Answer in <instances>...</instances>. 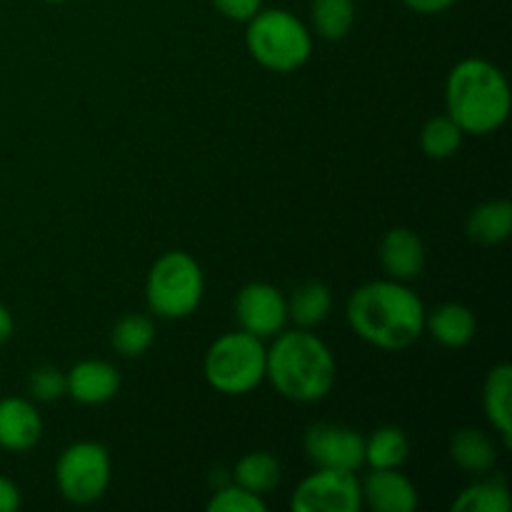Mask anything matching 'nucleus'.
Listing matches in <instances>:
<instances>
[{"label": "nucleus", "instance_id": "obj_22", "mask_svg": "<svg viewBox=\"0 0 512 512\" xmlns=\"http://www.w3.org/2000/svg\"><path fill=\"white\" fill-rule=\"evenodd\" d=\"M110 343H113L115 353L123 358H140L148 353L150 345L155 343V325L148 315L130 313L123 315L118 323L113 325L110 333Z\"/></svg>", "mask_w": 512, "mask_h": 512}, {"label": "nucleus", "instance_id": "obj_3", "mask_svg": "<svg viewBox=\"0 0 512 512\" xmlns=\"http://www.w3.org/2000/svg\"><path fill=\"white\" fill-rule=\"evenodd\" d=\"M510 105L508 78L490 60H460L445 80V108L463 133H495L508 120Z\"/></svg>", "mask_w": 512, "mask_h": 512}, {"label": "nucleus", "instance_id": "obj_19", "mask_svg": "<svg viewBox=\"0 0 512 512\" xmlns=\"http://www.w3.org/2000/svg\"><path fill=\"white\" fill-rule=\"evenodd\" d=\"M330 310H333V295H330L328 285L318 283V280L300 283L288 298V320H293L298 328L310 330L325 323Z\"/></svg>", "mask_w": 512, "mask_h": 512}, {"label": "nucleus", "instance_id": "obj_17", "mask_svg": "<svg viewBox=\"0 0 512 512\" xmlns=\"http://www.w3.org/2000/svg\"><path fill=\"white\" fill-rule=\"evenodd\" d=\"M450 458L465 473L488 475L498 465V450L480 428H460L450 438Z\"/></svg>", "mask_w": 512, "mask_h": 512}, {"label": "nucleus", "instance_id": "obj_6", "mask_svg": "<svg viewBox=\"0 0 512 512\" xmlns=\"http://www.w3.org/2000/svg\"><path fill=\"white\" fill-rule=\"evenodd\" d=\"M268 348L255 335L225 333L208 348L203 373L210 388L223 395H245L265 380Z\"/></svg>", "mask_w": 512, "mask_h": 512}, {"label": "nucleus", "instance_id": "obj_5", "mask_svg": "<svg viewBox=\"0 0 512 512\" xmlns=\"http://www.w3.org/2000/svg\"><path fill=\"white\" fill-rule=\"evenodd\" d=\"M205 293V275L185 250H168L148 270L145 300L158 318L183 320L198 310Z\"/></svg>", "mask_w": 512, "mask_h": 512}, {"label": "nucleus", "instance_id": "obj_13", "mask_svg": "<svg viewBox=\"0 0 512 512\" xmlns=\"http://www.w3.org/2000/svg\"><path fill=\"white\" fill-rule=\"evenodd\" d=\"M43 438V418L25 398L0 400V448L8 453H25Z\"/></svg>", "mask_w": 512, "mask_h": 512}, {"label": "nucleus", "instance_id": "obj_12", "mask_svg": "<svg viewBox=\"0 0 512 512\" xmlns=\"http://www.w3.org/2000/svg\"><path fill=\"white\" fill-rule=\"evenodd\" d=\"M380 265L390 280L410 283L425 268V243L410 228H390L380 240Z\"/></svg>", "mask_w": 512, "mask_h": 512}, {"label": "nucleus", "instance_id": "obj_30", "mask_svg": "<svg viewBox=\"0 0 512 512\" xmlns=\"http://www.w3.org/2000/svg\"><path fill=\"white\" fill-rule=\"evenodd\" d=\"M455 3H458V0H403L405 8H410L413 13H420V15L445 13V10L453 8Z\"/></svg>", "mask_w": 512, "mask_h": 512}, {"label": "nucleus", "instance_id": "obj_7", "mask_svg": "<svg viewBox=\"0 0 512 512\" xmlns=\"http://www.w3.org/2000/svg\"><path fill=\"white\" fill-rule=\"evenodd\" d=\"M113 463L105 445L80 440L60 453L55 465V483L60 495L73 505H93L108 493Z\"/></svg>", "mask_w": 512, "mask_h": 512}, {"label": "nucleus", "instance_id": "obj_1", "mask_svg": "<svg viewBox=\"0 0 512 512\" xmlns=\"http://www.w3.org/2000/svg\"><path fill=\"white\" fill-rule=\"evenodd\" d=\"M345 315L358 338L390 353L418 343L428 318L423 300L408 285L390 278L360 285L348 298Z\"/></svg>", "mask_w": 512, "mask_h": 512}, {"label": "nucleus", "instance_id": "obj_14", "mask_svg": "<svg viewBox=\"0 0 512 512\" xmlns=\"http://www.w3.org/2000/svg\"><path fill=\"white\" fill-rule=\"evenodd\" d=\"M68 393L80 405H103L113 400L120 390V373L105 360H80L65 373Z\"/></svg>", "mask_w": 512, "mask_h": 512}, {"label": "nucleus", "instance_id": "obj_15", "mask_svg": "<svg viewBox=\"0 0 512 512\" xmlns=\"http://www.w3.org/2000/svg\"><path fill=\"white\" fill-rule=\"evenodd\" d=\"M485 418L503 438L505 448L512 443V368L510 363L495 365L483 385Z\"/></svg>", "mask_w": 512, "mask_h": 512}, {"label": "nucleus", "instance_id": "obj_4", "mask_svg": "<svg viewBox=\"0 0 512 512\" xmlns=\"http://www.w3.org/2000/svg\"><path fill=\"white\" fill-rule=\"evenodd\" d=\"M245 45L255 63L273 73L303 68L313 53V35L298 15L283 8H260L245 28Z\"/></svg>", "mask_w": 512, "mask_h": 512}, {"label": "nucleus", "instance_id": "obj_31", "mask_svg": "<svg viewBox=\"0 0 512 512\" xmlns=\"http://www.w3.org/2000/svg\"><path fill=\"white\" fill-rule=\"evenodd\" d=\"M13 328H15L13 315H10V310L0 303V345H5L10 338H13Z\"/></svg>", "mask_w": 512, "mask_h": 512}, {"label": "nucleus", "instance_id": "obj_25", "mask_svg": "<svg viewBox=\"0 0 512 512\" xmlns=\"http://www.w3.org/2000/svg\"><path fill=\"white\" fill-rule=\"evenodd\" d=\"M463 135L460 125L450 115H438V118H430L420 130V148L433 160L453 158L463 145Z\"/></svg>", "mask_w": 512, "mask_h": 512}, {"label": "nucleus", "instance_id": "obj_11", "mask_svg": "<svg viewBox=\"0 0 512 512\" xmlns=\"http://www.w3.org/2000/svg\"><path fill=\"white\" fill-rule=\"evenodd\" d=\"M363 505L378 512H413L418 508V488L398 468H373L360 483Z\"/></svg>", "mask_w": 512, "mask_h": 512}, {"label": "nucleus", "instance_id": "obj_18", "mask_svg": "<svg viewBox=\"0 0 512 512\" xmlns=\"http://www.w3.org/2000/svg\"><path fill=\"white\" fill-rule=\"evenodd\" d=\"M512 205L510 200H488L468 215L465 233L480 245H498L510 238Z\"/></svg>", "mask_w": 512, "mask_h": 512}, {"label": "nucleus", "instance_id": "obj_21", "mask_svg": "<svg viewBox=\"0 0 512 512\" xmlns=\"http://www.w3.org/2000/svg\"><path fill=\"white\" fill-rule=\"evenodd\" d=\"M410 455V440L395 425L378 428L365 440V463L370 468H400Z\"/></svg>", "mask_w": 512, "mask_h": 512}, {"label": "nucleus", "instance_id": "obj_23", "mask_svg": "<svg viewBox=\"0 0 512 512\" xmlns=\"http://www.w3.org/2000/svg\"><path fill=\"white\" fill-rule=\"evenodd\" d=\"M510 490L503 478H485L468 485L455 498L453 512H508Z\"/></svg>", "mask_w": 512, "mask_h": 512}, {"label": "nucleus", "instance_id": "obj_20", "mask_svg": "<svg viewBox=\"0 0 512 512\" xmlns=\"http://www.w3.org/2000/svg\"><path fill=\"white\" fill-rule=\"evenodd\" d=\"M230 478H233V483L250 490V493L265 495L278 488L283 473H280V463L275 455L265 453V450H255V453L243 455L235 463V470Z\"/></svg>", "mask_w": 512, "mask_h": 512}, {"label": "nucleus", "instance_id": "obj_29", "mask_svg": "<svg viewBox=\"0 0 512 512\" xmlns=\"http://www.w3.org/2000/svg\"><path fill=\"white\" fill-rule=\"evenodd\" d=\"M23 505L20 488L10 478L0 475V512H15Z\"/></svg>", "mask_w": 512, "mask_h": 512}, {"label": "nucleus", "instance_id": "obj_10", "mask_svg": "<svg viewBox=\"0 0 512 512\" xmlns=\"http://www.w3.org/2000/svg\"><path fill=\"white\" fill-rule=\"evenodd\" d=\"M240 330L260 340L275 338L288 325V298L270 283H248L235 298Z\"/></svg>", "mask_w": 512, "mask_h": 512}, {"label": "nucleus", "instance_id": "obj_2", "mask_svg": "<svg viewBox=\"0 0 512 512\" xmlns=\"http://www.w3.org/2000/svg\"><path fill=\"white\" fill-rule=\"evenodd\" d=\"M335 358L328 345L308 328L283 330L273 338L265 378L293 403H318L333 390Z\"/></svg>", "mask_w": 512, "mask_h": 512}, {"label": "nucleus", "instance_id": "obj_8", "mask_svg": "<svg viewBox=\"0 0 512 512\" xmlns=\"http://www.w3.org/2000/svg\"><path fill=\"white\" fill-rule=\"evenodd\" d=\"M290 508L295 512H360L363 490L350 470L318 468L295 488Z\"/></svg>", "mask_w": 512, "mask_h": 512}, {"label": "nucleus", "instance_id": "obj_26", "mask_svg": "<svg viewBox=\"0 0 512 512\" xmlns=\"http://www.w3.org/2000/svg\"><path fill=\"white\" fill-rule=\"evenodd\" d=\"M205 508L213 512H265L268 505H265L263 495L250 493L243 485L230 480V483L215 488V495L208 500Z\"/></svg>", "mask_w": 512, "mask_h": 512}, {"label": "nucleus", "instance_id": "obj_32", "mask_svg": "<svg viewBox=\"0 0 512 512\" xmlns=\"http://www.w3.org/2000/svg\"><path fill=\"white\" fill-rule=\"evenodd\" d=\"M40 3H50V5H60V3H68V0H40Z\"/></svg>", "mask_w": 512, "mask_h": 512}, {"label": "nucleus", "instance_id": "obj_9", "mask_svg": "<svg viewBox=\"0 0 512 512\" xmlns=\"http://www.w3.org/2000/svg\"><path fill=\"white\" fill-rule=\"evenodd\" d=\"M305 458L318 468L350 470L365 465V438L353 428L335 423H315L303 435Z\"/></svg>", "mask_w": 512, "mask_h": 512}, {"label": "nucleus", "instance_id": "obj_16", "mask_svg": "<svg viewBox=\"0 0 512 512\" xmlns=\"http://www.w3.org/2000/svg\"><path fill=\"white\" fill-rule=\"evenodd\" d=\"M425 330H430L435 340L443 348H465L475 338L478 320L468 305L445 303L433 310L430 318H425Z\"/></svg>", "mask_w": 512, "mask_h": 512}, {"label": "nucleus", "instance_id": "obj_28", "mask_svg": "<svg viewBox=\"0 0 512 512\" xmlns=\"http://www.w3.org/2000/svg\"><path fill=\"white\" fill-rule=\"evenodd\" d=\"M223 18L235 20V23H248L260 8L263 0H210Z\"/></svg>", "mask_w": 512, "mask_h": 512}, {"label": "nucleus", "instance_id": "obj_27", "mask_svg": "<svg viewBox=\"0 0 512 512\" xmlns=\"http://www.w3.org/2000/svg\"><path fill=\"white\" fill-rule=\"evenodd\" d=\"M28 390L40 403H53L68 393V380H65L63 370L53 368V365H40L30 373Z\"/></svg>", "mask_w": 512, "mask_h": 512}, {"label": "nucleus", "instance_id": "obj_24", "mask_svg": "<svg viewBox=\"0 0 512 512\" xmlns=\"http://www.w3.org/2000/svg\"><path fill=\"white\" fill-rule=\"evenodd\" d=\"M310 20L320 38L343 40L355 23L353 0H310Z\"/></svg>", "mask_w": 512, "mask_h": 512}]
</instances>
